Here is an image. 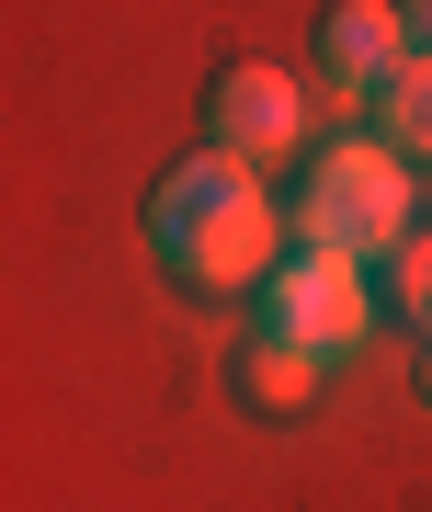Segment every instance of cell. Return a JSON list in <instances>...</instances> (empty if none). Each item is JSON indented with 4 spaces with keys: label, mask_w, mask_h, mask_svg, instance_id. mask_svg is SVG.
I'll list each match as a JSON object with an SVG mask.
<instances>
[{
    "label": "cell",
    "mask_w": 432,
    "mask_h": 512,
    "mask_svg": "<svg viewBox=\"0 0 432 512\" xmlns=\"http://www.w3.org/2000/svg\"><path fill=\"white\" fill-rule=\"evenodd\" d=\"M410 12V57H432V0H398Z\"/></svg>",
    "instance_id": "9"
},
{
    "label": "cell",
    "mask_w": 432,
    "mask_h": 512,
    "mask_svg": "<svg viewBox=\"0 0 432 512\" xmlns=\"http://www.w3.org/2000/svg\"><path fill=\"white\" fill-rule=\"evenodd\" d=\"M376 137L398 148V160H432V57H410V69L376 92Z\"/></svg>",
    "instance_id": "7"
},
{
    "label": "cell",
    "mask_w": 432,
    "mask_h": 512,
    "mask_svg": "<svg viewBox=\"0 0 432 512\" xmlns=\"http://www.w3.org/2000/svg\"><path fill=\"white\" fill-rule=\"evenodd\" d=\"M307 57H319V80L342 103H364V92H387V80L410 69V12H398V0H330V12L307 23Z\"/></svg>",
    "instance_id": "5"
},
{
    "label": "cell",
    "mask_w": 432,
    "mask_h": 512,
    "mask_svg": "<svg viewBox=\"0 0 432 512\" xmlns=\"http://www.w3.org/2000/svg\"><path fill=\"white\" fill-rule=\"evenodd\" d=\"M307 137V92L285 69H273V57H228V69L205 80V148L216 160H273V148H296Z\"/></svg>",
    "instance_id": "4"
},
{
    "label": "cell",
    "mask_w": 432,
    "mask_h": 512,
    "mask_svg": "<svg viewBox=\"0 0 432 512\" xmlns=\"http://www.w3.org/2000/svg\"><path fill=\"white\" fill-rule=\"evenodd\" d=\"M148 251H160V274L171 285H194V296H239L285 262V217H273V194H262V171L251 160H182L148 183Z\"/></svg>",
    "instance_id": "1"
},
{
    "label": "cell",
    "mask_w": 432,
    "mask_h": 512,
    "mask_svg": "<svg viewBox=\"0 0 432 512\" xmlns=\"http://www.w3.org/2000/svg\"><path fill=\"white\" fill-rule=\"evenodd\" d=\"M285 228H296V251H342V262H376V251H398V239H410V160H398L387 137L307 148Z\"/></svg>",
    "instance_id": "2"
},
{
    "label": "cell",
    "mask_w": 432,
    "mask_h": 512,
    "mask_svg": "<svg viewBox=\"0 0 432 512\" xmlns=\"http://www.w3.org/2000/svg\"><path fill=\"white\" fill-rule=\"evenodd\" d=\"M421 387H432V330H421Z\"/></svg>",
    "instance_id": "10"
},
{
    "label": "cell",
    "mask_w": 432,
    "mask_h": 512,
    "mask_svg": "<svg viewBox=\"0 0 432 512\" xmlns=\"http://www.w3.org/2000/svg\"><path fill=\"white\" fill-rule=\"evenodd\" d=\"M387 262H398V308H410V319L432 330V239H398Z\"/></svg>",
    "instance_id": "8"
},
{
    "label": "cell",
    "mask_w": 432,
    "mask_h": 512,
    "mask_svg": "<svg viewBox=\"0 0 432 512\" xmlns=\"http://www.w3.org/2000/svg\"><path fill=\"white\" fill-rule=\"evenodd\" d=\"M262 330H285V342H307L330 365V353H353L364 342V274L342 251H285L262 274Z\"/></svg>",
    "instance_id": "3"
},
{
    "label": "cell",
    "mask_w": 432,
    "mask_h": 512,
    "mask_svg": "<svg viewBox=\"0 0 432 512\" xmlns=\"http://www.w3.org/2000/svg\"><path fill=\"white\" fill-rule=\"evenodd\" d=\"M228 376H239V399H251V410H307V387H319V353L285 342V330H251Z\"/></svg>",
    "instance_id": "6"
}]
</instances>
